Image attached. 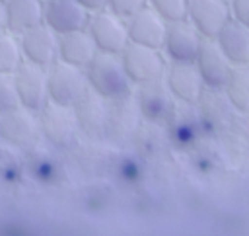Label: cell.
<instances>
[{
    "label": "cell",
    "instance_id": "f546056e",
    "mask_svg": "<svg viewBox=\"0 0 249 236\" xmlns=\"http://www.w3.org/2000/svg\"><path fill=\"white\" fill-rule=\"evenodd\" d=\"M43 2H47V0H43Z\"/></svg>",
    "mask_w": 249,
    "mask_h": 236
},
{
    "label": "cell",
    "instance_id": "ac0fdd59",
    "mask_svg": "<svg viewBox=\"0 0 249 236\" xmlns=\"http://www.w3.org/2000/svg\"><path fill=\"white\" fill-rule=\"evenodd\" d=\"M95 55H97V47L91 35L88 33V29H78L58 35V60L86 70V66L93 60Z\"/></svg>",
    "mask_w": 249,
    "mask_h": 236
},
{
    "label": "cell",
    "instance_id": "5bb4252c",
    "mask_svg": "<svg viewBox=\"0 0 249 236\" xmlns=\"http://www.w3.org/2000/svg\"><path fill=\"white\" fill-rule=\"evenodd\" d=\"M72 109L78 123V131L84 137L91 140L105 137V123H107V109H109V101L105 98H101L91 88H88L86 94L76 101Z\"/></svg>",
    "mask_w": 249,
    "mask_h": 236
},
{
    "label": "cell",
    "instance_id": "30bf717a",
    "mask_svg": "<svg viewBox=\"0 0 249 236\" xmlns=\"http://www.w3.org/2000/svg\"><path fill=\"white\" fill-rule=\"evenodd\" d=\"M19 37V47L23 60L37 64L41 68H49L58 60V35L45 23L23 31Z\"/></svg>",
    "mask_w": 249,
    "mask_h": 236
},
{
    "label": "cell",
    "instance_id": "2e32d148",
    "mask_svg": "<svg viewBox=\"0 0 249 236\" xmlns=\"http://www.w3.org/2000/svg\"><path fill=\"white\" fill-rule=\"evenodd\" d=\"M195 64L198 68V74L204 82L206 88H224L230 70H231V62L228 60V57L222 53L220 45L216 43V39H202L198 53L195 57Z\"/></svg>",
    "mask_w": 249,
    "mask_h": 236
},
{
    "label": "cell",
    "instance_id": "ba28073f",
    "mask_svg": "<svg viewBox=\"0 0 249 236\" xmlns=\"http://www.w3.org/2000/svg\"><path fill=\"white\" fill-rule=\"evenodd\" d=\"M132 94H134V99L138 103L142 119L144 121H152V123L167 121L171 111H173V107H175V103H177L163 78L134 86Z\"/></svg>",
    "mask_w": 249,
    "mask_h": 236
},
{
    "label": "cell",
    "instance_id": "7402d4cb",
    "mask_svg": "<svg viewBox=\"0 0 249 236\" xmlns=\"http://www.w3.org/2000/svg\"><path fill=\"white\" fill-rule=\"evenodd\" d=\"M224 94L235 113H249V64L231 66L230 76L224 84Z\"/></svg>",
    "mask_w": 249,
    "mask_h": 236
},
{
    "label": "cell",
    "instance_id": "6da1fadb",
    "mask_svg": "<svg viewBox=\"0 0 249 236\" xmlns=\"http://www.w3.org/2000/svg\"><path fill=\"white\" fill-rule=\"evenodd\" d=\"M86 78H88V86L107 101L123 98L134 90L132 82L128 80L123 68L119 55L97 51L93 60L86 66Z\"/></svg>",
    "mask_w": 249,
    "mask_h": 236
},
{
    "label": "cell",
    "instance_id": "d6986e66",
    "mask_svg": "<svg viewBox=\"0 0 249 236\" xmlns=\"http://www.w3.org/2000/svg\"><path fill=\"white\" fill-rule=\"evenodd\" d=\"M196 107H198V115H200L202 123H206L208 127H214V129L228 127L235 113V109L228 101L224 90H220V88H204L196 101Z\"/></svg>",
    "mask_w": 249,
    "mask_h": 236
},
{
    "label": "cell",
    "instance_id": "cb8c5ba5",
    "mask_svg": "<svg viewBox=\"0 0 249 236\" xmlns=\"http://www.w3.org/2000/svg\"><path fill=\"white\" fill-rule=\"evenodd\" d=\"M148 6L152 10H156L169 23V21H177V20L187 18L189 0H148Z\"/></svg>",
    "mask_w": 249,
    "mask_h": 236
},
{
    "label": "cell",
    "instance_id": "4fadbf2b",
    "mask_svg": "<svg viewBox=\"0 0 249 236\" xmlns=\"http://www.w3.org/2000/svg\"><path fill=\"white\" fill-rule=\"evenodd\" d=\"M39 121L37 113L16 107L4 115H0V138L16 148H29L39 138Z\"/></svg>",
    "mask_w": 249,
    "mask_h": 236
},
{
    "label": "cell",
    "instance_id": "52a82bcc",
    "mask_svg": "<svg viewBox=\"0 0 249 236\" xmlns=\"http://www.w3.org/2000/svg\"><path fill=\"white\" fill-rule=\"evenodd\" d=\"M12 76H14L19 105L37 113L49 101L47 70L37 64L27 62V60H21V64L16 68V72Z\"/></svg>",
    "mask_w": 249,
    "mask_h": 236
},
{
    "label": "cell",
    "instance_id": "4dcf8cb0",
    "mask_svg": "<svg viewBox=\"0 0 249 236\" xmlns=\"http://www.w3.org/2000/svg\"><path fill=\"white\" fill-rule=\"evenodd\" d=\"M228 2H230V0H228Z\"/></svg>",
    "mask_w": 249,
    "mask_h": 236
},
{
    "label": "cell",
    "instance_id": "277c9868",
    "mask_svg": "<svg viewBox=\"0 0 249 236\" xmlns=\"http://www.w3.org/2000/svg\"><path fill=\"white\" fill-rule=\"evenodd\" d=\"M37 121L43 138H47V142H51L56 148H68L76 140V135L80 133L74 117V109L53 101H47L37 111Z\"/></svg>",
    "mask_w": 249,
    "mask_h": 236
},
{
    "label": "cell",
    "instance_id": "8fae6325",
    "mask_svg": "<svg viewBox=\"0 0 249 236\" xmlns=\"http://www.w3.org/2000/svg\"><path fill=\"white\" fill-rule=\"evenodd\" d=\"M187 20L202 39H216L222 27L231 20L228 0H189Z\"/></svg>",
    "mask_w": 249,
    "mask_h": 236
},
{
    "label": "cell",
    "instance_id": "7a4b0ae2",
    "mask_svg": "<svg viewBox=\"0 0 249 236\" xmlns=\"http://www.w3.org/2000/svg\"><path fill=\"white\" fill-rule=\"evenodd\" d=\"M88 88L89 86L84 68L72 66L62 60H56L47 68V92L49 101L53 103L74 107Z\"/></svg>",
    "mask_w": 249,
    "mask_h": 236
},
{
    "label": "cell",
    "instance_id": "603a6c76",
    "mask_svg": "<svg viewBox=\"0 0 249 236\" xmlns=\"http://www.w3.org/2000/svg\"><path fill=\"white\" fill-rule=\"evenodd\" d=\"M23 55L19 47V37L6 31L0 35V74H14L21 64Z\"/></svg>",
    "mask_w": 249,
    "mask_h": 236
},
{
    "label": "cell",
    "instance_id": "83f0119b",
    "mask_svg": "<svg viewBox=\"0 0 249 236\" xmlns=\"http://www.w3.org/2000/svg\"><path fill=\"white\" fill-rule=\"evenodd\" d=\"M76 2H78L82 8H86L89 14L103 10V8H105V4H107V0H76Z\"/></svg>",
    "mask_w": 249,
    "mask_h": 236
},
{
    "label": "cell",
    "instance_id": "5b68a950",
    "mask_svg": "<svg viewBox=\"0 0 249 236\" xmlns=\"http://www.w3.org/2000/svg\"><path fill=\"white\" fill-rule=\"evenodd\" d=\"M140 123H142V115L132 92L123 98L111 99L107 109L103 138H107L113 144H128L134 138Z\"/></svg>",
    "mask_w": 249,
    "mask_h": 236
},
{
    "label": "cell",
    "instance_id": "9c48e42d",
    "mask_svg": "<svg viewBox=\"0 0 249 236\" xmlns=\"http://www.w3.org/2000/svg\"><path fill=\"white\" fill-rule=\"evenodd\" d=\"M200 43H202L200 33L185 18V20L167 23L161 51H163L167 62H195Z\"/></svg>",
    "mask_w": 249,
    "mask_h": 236
},
{
    "label": "cell",
    "instance_id": "4316f807",
    "mask_svg": "<svg viewBox=\"0 0 249 236\" xmlns=\"http://www.w3.org/2000/svg\"><path fill=\"white\" fill-rule=\"evenodd\" d=\"M231 20L249 29V0H230Z\"/></svg>",
    "mask_w": 249,
    "mask_h": 236
},
{
    "label": "cell",
    "instance_id": "7c38bea8",
    "mask_svg": "<svg viewBox=\"0 0 249 236\" xmlns=\"http://www.w3.org/2000/svg\"><path fill=\"white\" fill-rule=\"evenodd\" d=\"M163 80L179 103L196 105L202 90L206 88L195 62H167Z\"/></svg>",
    "mask_w": 249,
    "mask_h": 236
},
{
    "label": "cell",
    "instance_id": "ffe728a7",
    "mask_svg": "<svg viewBox=\"0 0 249 236\" xmlns=\"http://www.w3.org/2000/svg\"><path fill=\"white\" fill-rule=\"evenodd\" d=\"M216 43L233 66L249 64V29L235 20H230L216 35Z\"/></svg>",
    "mask_w": 249,
    "mask_h": 236
},
{
    "label": "cell",
    "instance_id": "d4e9b609",
    "mask_svg": "<svg viewBox=\"0 0 249 236\" xmlns=\"http://www.w3.org/2000/svg\"><path fill=\"white\" fill-rule=\"evenodd\" d=\"M19 107L16 84L12 74H0V115Z\"/></svg>",
    "mask_w": 249,
    "mask_h": 236
},
{
    "label": "cell",
    "instance_id": "3957f363",
    "mask_svg": "<svg viewBox=\"0 0 249 236\" xmlns=\"http://www.w3.org/2000/svg\"><path fill=\"white\" fill-rule=\"evenodd\" d=\"M119 57L132 86H140V84L163 78L167 68V59L163 51L136 45V43H128Z\"/></svg>",
    "mask_w": 249,
    "mask_h": 236
},
{
    "label": "cell",
    "instance_id": "e0dca14e",
    "mask_svg": "<svg viewBox=\"0 0 249 236\" xmlns=\"http://www.w3.org/2000/svg\"><path fill=\"white\" fill-rule=\"evenodd\" d=\"M128 27V41L152 49L163 47L165 31H167V21L150 6H144L140 12H136L132 18L126 20Z\"/></svg>",
    "mask_w": 249,
    "mask_h": 236
},
{
    "label": "cell",
    "instance_id": "9a60e30c",
    "mask_svg": "<svg viewBox=\"0 0 249 236\" xmlns=\"http://www.w3.org/2000/svg\"><path fill=\"white\" fill-rule=\"evenodd\" d=\"M89 16L91 14L76 0H47L43 23L49 25L56 35H64L70 31L86 29Z\"/></svg>",
    "mask_w": 249,
    "mask_h": 236
},
{
    "label": "cell",
    "instance_id": "8992f818",
    "mask_svg": "<svg viewBox=\"0 0 249 236\" xmlns=\"http://www.w3.org/2000/svg\"><path fill=\"white\" fill-rule=\"evenodd\" d=\"M86 29L91 35L99 53L121 55L123 49L130 43L128 41L126 20L119 18L117 14H113L107 8H103L99 12H93L89 16V21H88Z\"/></svg>",
    "mask_w": 249,
    "mask_h": 236
},
{
    "label": "cell",
    "instance_id": "44dd1931",
    "mask_svg": "<svg viewBox=\"0 0 249 236\" xmlns=\"http://www.w3.org/2000/svg\"><path fill=\"white\" fill-rule=\"evenodd\" d=\"M8 31L21 35L23 31L43 23L45 2L43 0H6Z\"/></svg>",
    "mask_w": 249,
    "mask_h": 236
},
{
    "label": "cell",
    "instance_id": "f1b7e54d",
    "mask_svg": "<svg viewBox=\"0 0 249 236\" xmlns=\"http://www.w3.org/2000/svg\"><path fill=\"white\" fill-rule=\"evenodd\" d=\"M8 31V12H6V0H0V35Z\"/></svg>",
    "mask_w": 249,
    "mask_h": 236
},
{
    "label": "cell",
    "instance_id": "1f68e13d",
    "mask_svg": "<svg viewBox=\"0 0 249 236\" xmlns=\"http://www.w3.org/2000/svg\"><path fill=\"white\" fill-rule=\"evenodd\" d=\"M247 115H249V113H247Z\"/></svg>",
    "mask_w": 249,
    "mask_h": 236
},
{
    "label": "cell",
    "instance_id": "484cf974",
    "mask_svg": "<svg viewBox=\"0 0 249 236\" xmlns=\"http://www.w3.org/2000/svg\"><path fill=\"white\" fill-rule=\"evenodd\" d=\"M144 6H148V0H107L105 8L117 14L123 20L132 18L136 12H140Z\"/></svg>",
    "mask_w": 249,
    "mask_h": 236
}]
</instances>
